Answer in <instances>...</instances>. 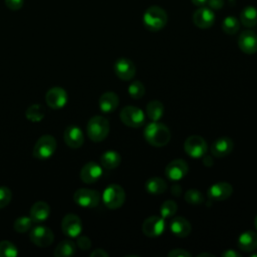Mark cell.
Returning a JSON list of instances; mask_svg holds the SVG:
<instances>
[{"mask_svg": "<svg viewBox=\"0 0 257 257\" xmlns=\"http://www.w3.org/2000/svg\"><path fill=\"white\" fill-rule=\"evenodd\" d=\"M144 137L151 146L161 148L169 144L171 140V131L164 123L152 121L145 127Z\"/></svg>", "mask_w": 257, "mask_h": 257, "instance_id": "6da1fadb", "label": "cell"}, {"mask_svg": "<svg viewBox=\"0 0 257 257\" xmlns=\"http://www.w3.org/2000/svg\"><path fill=\"white\" fill-rule=\"evenodd\" d=\"M143 22L149 31H160L166 26L168 22L167 12L159 6H151L145 11Z\"/></svg>", "mask_w": 257, "mask_h": 257, "instance_id": "7a4b0ae2", "label": "cell"}, {"mask_svg": "<svg viewBox=\"0 0 257 257\" xmlns=\"http://www.w3.org/2000/svg\"><path fill=\"white\" fill-rule=\"evenodd\" d=\"M86 133L92 142H102L109 133V122L104 116L94 115L86 124Z\"/></svg>", "mask_w": 257, "mask_h": 257, "instance_id": "3957f363", "label": "cell"}, {"mask_svg": "<svg viewBox=\"0 0 257 257\" xmlns=\"http://www.w3.org/2000/svg\"><path fill=\"white\" fill-rule=\"evenodd\" d=\"M125 201V192L118 184L108 185L102 193V202L106 208L116 210L120 208Z\"/></svg>", "mask_w": 257, "mask_h": 257, "instance_id": "277c9868", "label": "cell"}, {"mask_svg": "<svg viewBox=\"0 0 257 257\" xmlns=\"http://www.w3.org/2000/svg\"><path fill=\"white\" fill-rule=\"evenodd\" d=\"M57 147L56 140L51 135H44L40 137L35 143L32 155L35 159L44 161L49 159L55 152Z\"/></svg>", "mask_w": 257, "mask_h": 257, "instance_id": "5b68a950", "label": "cell"}, {"mask_svg": "<svg viewBox=\"0 0 257 257\" xmlns=\"http://www.w3.org/2000/svg\"><path fill=\"white\" fill-rule=\"evenodd\" d=\"M119 118L123 124L134 128L143 126L146 121L145 112L134 105L124 106L119 112Z\"/></svg>", "mask_w": 257, "mask_h": 257, "instance_id": "8992f818", "label": "cell"}, {"mask_svg": "<svg viewBox=\"0 0 257 257\" xmlns=\"http://www.w3.org/2000/svg\"><path fill=\"white\" fill-rule=\"evenodd\" d=\"M184 150L186 154L194 159L202 158L206 155L208 146L205 139L201 136L193 135L186 139L184 143Z\"/></svg>", "mask_w": 257, "mask_h": 257, "instance_id": "52a82bcc", "label": "cell"}, {"mask_svg": "<svg viewBox=\"0 0 257 257\" xmlns=\"http://www.w3.org/2000/svg\"><path fill=\"white\" fill-rule=\"evenodd\" d=\"M74 202L83 208H94L100 201V195L96 190L81 188L73 194Z\"/></svg>", "mask_w": 257, "mask_h": 257, "instance_id": "ba28073f", "label": "cell"}, {"mask_svg": "<svg viewBox=\"0 0 257 257\" xmlns=\"http://www.w3.org/2000/svg\"><path fill=\"white\" fill-rule=\"evenodd\" d=\"M31 242L38 247H47L52 244L54 240V234L48 227L44 225L35 226L30 232Z\"/></svg>", "mask_w": 257, "mask_h": 257, "instance_id": "9c48e42d", "label": "cell"}, {"mask_svg": "<svg viewBox=\"0 0 257 257\" xmlns=\"http://www.w3.org/2000/svg\"><path fill=\"white\" fill-rule=\"evenodd\" d=\"M165 229H166L165 219L162 218L161 216H150L144 221L142 225L143 233L147 237H151V238L161 236L164 233Z\"/></svg>", "mask_w": 257, "mask_h": 257, "instance_id": "30bf717a", "label": "cell"}, {"mask_svg": "<svg viewBox=\"0 0 257 257\" xmlns=\"http://www.w3.org/2000/svg\"><path fill=\"white\" fill-rule=\"evenodd\" d=\"M188 172L189 166L183 159H176L171 161L165 169L166 177L174 182L182 180L188 174Z\"/></svg>", "mask_w": 257, "mask_h": 257, "instance_id": "8fae6325", "label": "cell"}, {"mask_svg": "<svg viewBox=\"0 0 257 257\" xmlns=\"http://www.w3.org/2000/svg\"><path fill=\"white\" fill-rule=\"evenodd\" d=\"M67 92L60 86H53L49 88L45 94V101L49 107L58 109L63 107L67 102Z\"/></svg>", "mask_w": 257, "mask_h": 257, "instance_id": "7c38bea8", "label": "cell"}, {"mask_svg": "<svg viewBox=\"0 0 257 257\" xmlns=\"http://www.w3.org/2000/svg\"><path fill=\"white\" fill-rule=\"evenodd\" d=\"M113 70L115 75L124 81L131 80L136 75V66L135 63L126 58V57H120L118 58L113 65Z\"/></svg>", "mask_w": 257, "mask_h": 257, "instance_id": "4fadbf2b", "label": "cell"}, {"mask_svg": "<svg viewBox=\"0 0 257 257\" xmlns=\"http://www.w3.org/2000/svg\"><path fill=\"white\" fill-rule=\"evenodd\" d=\"M62 232L71 238H75L80 235L82 230V223L80 218L75 214H67L61 221Z\"/></svg>", "mask_w": 257, "mask_h": 257, "instance_id": "5bb4252c", "label": "cell"}, {"mask_svg": "<svg viewBox=\"0 0 257 257\" xmlns=\"http://www.w3.org/2000/svg\"><path fill=\"white\" fill-rule=\"evenodd\" d=\"M233 193V188L230 183L218 182L213 184L207 191V196L211 201L221 202L227 200Z\"/></svg>", "mask_w": 257, "mask_h": 257, "instance_id": "9a60e30c", "label": "cell"}, {"mask_svg": "<svg viewBox=\"0 0 257 257\" xmlns=\"http://www.w3.org/2000/svg\"><path fill=\"white\" fill-rule=\"evenodd\" d=\"M193 22L201 29L210 28L215 22V14L211 8L202 6L194 12Z\"/></svg>", "mask_w": 257, "mask_h": 257, "instance_id": "2e32d148", "label": "cell"}, {"mask_svg": "<svg viewBox=\"0 0 257 257\" xmlns=\"http://www.w3.org/2000/svg\"><path fill=\"white\" fill-rule=\"evenodd\" d=\"M234 148V143L231 138L223 136L216 139L211 145V154L215 158H224L231 154Z\"/></svg>", "mask_w": 257, "mask_h": 257, "instance_id": "e0dca14e", "label": "cell"}, {"mask_svg": "<svg viewBox=\"0 0 257 257\" xmlns=\"http://www.w3.org/2000/svg\"><path fill=\"white\" fill-rule=\"evenodd\" d=\"M102 175V167L95 162L86 163L80 170L79 176L83 183L92 184L95 183Z\"/></svg>", "mask_w": 257, "mask_h": 257, "instance_id": "ac0fdd59", "label": "cell"}, {"mask_svg": "<svg viewBox=\"0 0 257 257\" xmlns=\"http://www.w3.org/2000/svg\"><path fill=\"white\" fill-rule=\"evenodd\" d=\"M238 46L246 54L257 52V34L252 30L243 31L238 38Z\"/></svg>", "mask_w": 257, "mask_h": 257, "instance_id": "d6986e66", "label": "cell"}, {"mask_svg": "<svg viewBox=\"0 0 257 257\" xmlns=\"http://www.w3.org/2000/svg\"><path fill=\"white\" fill-rule=\"evenodd\" d=\"M63 140L69 148L78 149L84 143V136L78 126L68 125L63 133Z\"/></svg>", "mask_w": 257, "mask_h": 257, "instance_id": "ffe728a7", "label": "cell"}, {"mask_svg": "<svg viewBox=\"0 0 257 257\" xmlns=\"http://www.w3.org/2000/svg\"><path fill=\"white\" fill-rule=\"evenodd\" d=\"M237 246L244 252H252L257 249V232L248 230L241 233L237 239Z\"/></svg>", "mask_w": 257, "mask_h": 257, "instance_id": "44dd1931", "label": "cell"}, {"mask_svg": "<svg viewBox=\"0 0 257 257\" xmlns=\"http://www.w3.org/2000/svg\"><path fill=\"white\" fill-rule=\"evenodd\" d=\"M171 232L180 238H185L191 234L192 226L191 223L184 217H174L170 223Z\"/></svg>", "mask_w": 257, "mask_h": 257, "instance_id": "7402d4cb", "label": "cell"}, {"mask_svg": "<svg viewBox=\"0 0 257 257\" xmlns=\"http://www.w3.org/2000/svg\"><path fill=\"white\" fill-rule=\"evenodd\" d=\"M119 104L118 95L113 91H106L102 93L98 99L99 109L104 113L114 111Z\"/></svg>", "mask_w": 257, "mask_h": 257, "instance_id": "603a6c76", "label": "cell"}, {"mask_svg": "<svg viewBox=\"0 0 257 257\" xmlns=\"http://www.w3.org/2000/svg\"><path fill=\"white\" fill-rule=\"evenodd\" d=\"M49 214H50L49 205L43 201H37L32 205L29 216L32 219L33 223L39 224L41 222H44L49 217Z\"/></svg>", "mask_w": 257, "mask_h": 257, "instance_id": "cb8c5ba5", "label": "cell"}, {"mask_svg": "<svg viewBox=\"0 0 257 257\" xmlns=\"http://www.w3.org/2000/svg\"><path fill=\"white\" fill-rule=\"evenodd\" d=\"M99 161L102 168L107 170H113L119 166L121 162V157L116 151L109 150L101 154Z\"/></svg>", "mask_w": 257, "mask_h": 257, "instance_id": "d4e9b609", "label": "cell"}, {"mask_svg": "<svg viewBox=\"0 0 257 257\" xmlns=\"http://www.w3.org/2000/svg\"><path fill=\"white\" fill-rule=\"evenodd\" d=\"M146 191L151 195H161L165 193L168 186L164 179L160 177H152L145 184Z\"/></svg>", "mask_w": 257, "mask_h": 257, "instance_id": "484cf974", "label": "cell"}, {"mask_svg": "<svg viewBox=\"0 0 257 257\" xmlns=\"http://www.w3.org/2000/svg\"><path fill=\"white\" fill-rule=\"evenodd\" d=\"M164 111H165L164 104L160 100H157V99L149 101L147 104V107H146L147 115L149 116V118L152 121L160 120L164 114Z\"/></svg>", "mask_w": 257, "mask_h": 257, "instance_id": "4316f807", "label": "cell"}, {"mask_svg": "<svg viewBox=\"0 0 257 257\" xmlns=\"http://www.w3.org/2000/svg\"><path fill=\"white\" fill-rule=\"evenodd\" d=\"M76 251V244L72 242L71 240H62L60 241L56 248L54 249L53 255L55 257H67V256H72L74 255Z\"/></svg>", "mask_w": 257, "mask_h": 257, "instance_id": "83f0119b", "label": "cell"}, {"mask_svg": "<svg viewBox=\"0 0 257 257\" xmlns=\"http://www.w3.org/2000/svg\"><path fill=\"white\" fill-rule=\"evenodd\" d=\"M240 22L248 27H254L257 24V9L253 6H247L240 13Z\"/></svg>", "mask_w": 257, "mask_h": 257, "instance_id": "f1b7e54d", "label": "cell"}, {"mask_svg": "<svg viewBox=\"0 0 257 257\" xmlns=\"http://www.w3.org/2000/svg\"><path fill=\"white\" fill-rule=\"evenodd\" d=\"M25 115L27 119L32 122L41 121L45 115V108L41 104L33 103L26 109Z\"/></svg>", "mask_w": 257, "mask_h": 257, "instance_id": "f546056e", "label": "cell"}, {"mask_svg": "<svg viewBox=\"0 0 257 257\" xmlns=\"http://www.w3.org/2000/svg\"><path fill=\"white\" fill-rule=\"evenodd\" d=\"M127 91H128V94H130L131 97H133L135 99H140L145 95L146 88H145V85L143 84L142 81L133 80L128 85Z\"/></svg>", "mask_w": 257, "mask_h": 257, "instance_id": "4dcf8cb0", "label": "cell"}, {"mask_svg": "<svg viewBox=\"0 0 257 257\" xmlns=\"http://www.w3.org/2000/svg\"><path fill=\"white\" fill-rule=\"evenodd\" d=\"M185 201L191 205H200L204 203L205 198L201 191L197 189H190L184 195Z\"/></svg>", "mask_w": 257, "mask_h": 257, "instance_id": "1f68e13d", "label": "cell"}, {"mask_svg": "<svg viewBox=\"0 0 257 257\" xmlns=\"http://www.w3.org/2000/svg\"><path fill=\"white\" fill-rule=\"evenodd\" d=\"M32 225H33V221L30 218V216H21L14 221L13 227H14V230L17 231L18 233H24L29 231Z\"/></svg>", "mask_w": 257, "mask_h": 257, "instance_id": "d6a6232c", "label": "cell"}, {"mask_svg": "<svg viewBox=\"0 0 257 257\" xmlns=\"http://www.w3.org/2000/svg\"><path fill=\"white\" fill-rule=\"evenodd\" d=\"M240 27V23L234 16H227L222 22V29L227 34H235Z\"/></svg>", "mask_w": 257, "mask_h": 257, "instance_id": "836d02e7", "label": "cell"}, {"mask_svg": "<svg viewBox=\"0 0 257 257\" xmlns=\"http://www.w3.org/2000/svg\"><path fill=\"white\" fill-rule=\"evenodd\" d=\"M177 209H178V206H177L176 202H174L173 200H167L162 204V206L160 208L161 217L164 219L171 218L176 214Z\"/></svg>", "mask_w": 257, "mask_h": 257, "instance_id": "e575fe53", "label": "cell"}, {"mask_svg": "<svg viewBox=\"0 0 257 257\" xmlns=\"http://www.w3.org/2000/svg\"><path fill=\"white\" fill-rule=\"evenodd\" d=\"M17 255V247L12 242L7 240L0 242V257H15Z\"/></svg>", "mask_w": 257, "mask_h": 257, "instance_id": "d590c367", "label": "cell"}, {"mask_svg": "<svg viewBox=\"0 0 257 257\" xmlns=\"http://www.w3.org/2000/svg\"><path fill=\"white\" fill-rule=\"evenodd\" d=\"M12 199V192L6 186L0 187V209L5 208L9 205Z\"/></svg>", "mask_w": 257, "mask_h": 257, "instance_id": "8d00e7d4", "label": "cell"}, {"mask_svg": "<svg viewBox=\"0 0 257 257\" xmlns=\"http://www.w3.org/2000/svg\"><path fill=\"white\" fill-rule=\"evenodd\" d=\"M76 246L83 250V251H86L88 249H90L91 247V241L88 237L86 236H77V240H76Z\"/></svg>", "mask_w": 257, "mask_h": 257, "instance_id": "74e56055", "label": "cell"}, {"mask_svg": "<svg viewBox=\"0 0 257 257\" xmlns=\"http://www.w3.org/2000/svg\"><path fill=\"white\" fill-rule=\"evenodd\" d=\"M168 256L169 257H191L192 254L185 250V249H182V248H176V249H173L171 250L169 253H168Z\"/></svg>", "mask_w": 257, "mask_h": 257, "instance_id": "f35d334b", "label": "cell"}, {"mask_svg": "<svg viewBox=\"0 0 257 257\" xmlns=\"http://www.w3.org/2000/svg\"><path fill=\"white\" fill-rule=\"evenodd\" d=\"M23 0H5L6 6L11 10H19L23 6Z\"/></svg>", "mask_w": 257, "mask_h": 257, "instance_id": "ab89813d", "label": "cell"}, {"mask_svg": "<svg viewBox=\"0 0 257 257\" xmlns=\"http://www.w3.org/2000/svg\"><path fill=\"white\" fill-rule=\"evenodd\" d=\"M207 3L209 4V7L211 9L218 10V9H221L224 6L225 1L224 0H208Z\"/></svg>", "mask_w": 257, "mask_h": 257, "instance_id": "60d3db41", "label": "cell"}, {"mask_svg": "<svg viewBox=\"0 0 257 257\" xmlns=\"http://www.w3.org/2000/svg\"><path fill=\"white\" fill-rule=\"evenodd\" d=\"M108 253L101 248H97L90 253V257H108Z\"/></svg>", "mask_w": 257, "mask_h": 257, "instance_id": "b9f144b4", "label": "cell"}, {"mask_svg": "<svg viewBox=\"0 0 257 257\" xmlns=\"http://www.w3.org/2000/svg\"><path fill=\"white\" fill-rule=\"evenodd\" d=\"M221 255L223 257H241V254L235 251L234 249H227Z\"/></svg>", "mask_w": 257, "mask_h": 257, "instance_id": "7bdbcfd3", "label": "cell"}, {"mask_svg": "<svg viewBox=\"0 0 257 257\" xmlns=\"http://www.w3.org/2000/svg\"><path fill=\"white\" fill-rule=\"evenodd\" d=\"M171 192H172V194L174 196L179 197L181 195V193H182V187L180 185H178V184H175V185H173L171 187Z\"/></svg>", "mask_w": 257, "mask_h": 257, "instance_id": "ee69618b", "label": "cell"}, {"mask_svg": "<svg viewBox=\"0 0 257 257\" xmlns=\"http://www.w3.org/2000/svg\"><path fill=\"white\" fill-rule=\"evenodd\" d=\"M203 158H204V159H203V164H204L206 167H212V166L214 165V162H213V159H212L211 156L205 155Z\"/></svg>", "mask_w": 257, "mask_h": 257, "instance_id": "f6af8a7d", "label": "cell"}, {"mask_svg": "<svg viewBox=\"0 0 257 257\" xmlns=\"http://www.w3.org/2000/svg\"><path fill=\"white\" fill-rule=\"evenodd\" d=\"M191 1H192V3H193L194 5L199 6V7H202V6H204V5L207 3L208 0H191Z\"/></svg>", "mask_w": 257, "mask_h": 257, "instance_id": "bcb514c9", "label": "cell"}, {"mask_svg": "<svg viewBox=\"0 0 257 257\" xmlns=\"http://www.w3.org/2000/svg\"><path fill=\"white\" fill-rule=\"evenodd\" d=\"M199 257H203V256H209V257H215L213 254H210V253H201L198 255Z\"/></svg>", "mask_w": 257, "mask_h": 257, "instance_id": "7dc6e473", "label": "cell"}, {"mask_svg": "<svg viewBox=\"0 0 257 257\" xmlns=\"http://www.w3.org/2000/svg\"><path fill=\"white\" fill-rule=\"evenodd\" d=\"M254 225H255V228H256V230H257V216H256L255 219H254Z\"/></svg>", "mask_w": 257, "mask_h": 257, "instance_id": "c3c4849f", "label": "cell"}, {"mask_svg": "<svg viewBox=\"0 0 257 257\" xmlns=\"http://www.w3.org/2000/svg\"><path fill=\"white\" fill-rule=\"evenodd\" d=\"M251 257H257V252H256V253L253 252V253L251 254Z\"/></svg>", "mask_w": 257, "mask_h": 257, "instance_id": "681fc988", "label": "cell"}]
</instances>
